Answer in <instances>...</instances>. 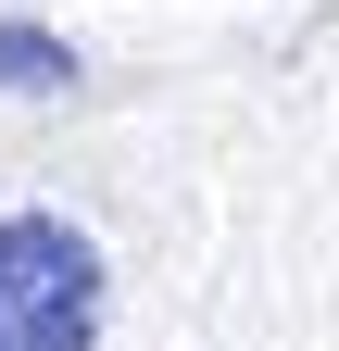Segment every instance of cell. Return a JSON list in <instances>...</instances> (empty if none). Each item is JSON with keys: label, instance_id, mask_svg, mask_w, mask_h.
Masks as SVG:
<instances>
[{"label": "cell", "instance_id": "1", "mask_svg": "<svg viewBox=\"0 0 339 351\" xmlns=\"http://www.w3.org/2000/svg\"><path fill=\"white\" fill-rule=\"evenodd\" d=\"M0 351H101V251L63 213H0Z\"/></svg>", "mask_w": 339, "mask_h": 351}, {"label": "cell", "instance_id": "2", "mask_svg": "<svg viewBox=\"0 0 339 351\" xmlns=\"http://www.w3.org/2000/svg\"><path fill=\"white\" fill-rule=\"evenodd\" d=\"M75 75V51L63 38H38V25H0V88H63Z\"/></svg>", "mask_w": 339, "mask_h": 351}]
</instances>
